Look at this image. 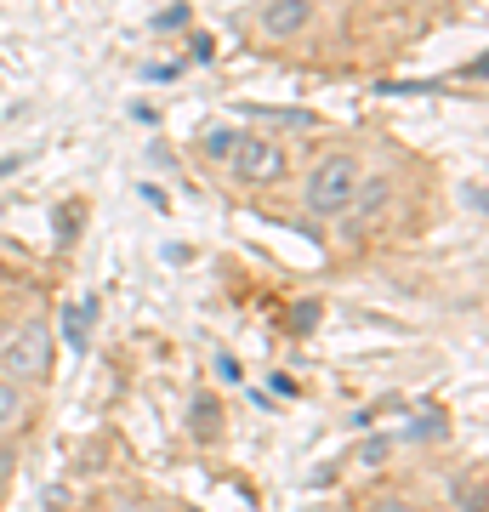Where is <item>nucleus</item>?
I'll list each match as a JSON object with an SVG mask.
<instances>
[{
	"mask_svg": "<svg viewBox=\"0 0 489 512\" xmlns=\"http://www.w3.org/2000/svg\"><path fill=\"white\" fill-rule=\"evenodd\" d=\"M353 188H359V160L353 154H325L302 177V200L313 217H347L353 211Z\"/></svg>",
	"mask_w": 489,
	"mask_h": 512,
	"instance_id": "1",
	"label": "nucleus"
},
{
	"mask_svg": "<svg viewBox=\"0 0 489 512\" xmlns=\"http://www.w3.org/2000/svg\"><path fill=\"white\" fill-rule=\"evenodd\" d=\"M228 177H234L239 188H273L290 177V148L273 143V137H262V131H251V137H239L234 154H228Z\"/></svg>",
	"mask_w": 489,
	"mask_h": 512,
	"instance_id": "2",
	"label": "nucleus"
},
{
	"mask_svg": "<svg viewBox=\"0 0 489 512\" xmlns=\"http://www.w3.org/2000/svg\"><path fill=\"white\" fill-rule=\"evenodd\" d=\"M52 370V330L46 325H18V330H6V348H0V376L6 382H40Z\"/></svg>",
	"mask_w": 489,
	"mask_h": 512,
	"instance_id": "3",
	"label": "nucleus"
},
{
	"mask_svg": "<svg viewBox=\"0 0 489 512\" xmlns=\"http://www.w3.org/2000/svg\"><path fill=\"white\" fill-rule=\"evenodd\" d=\"M308 23H313V0H268V6H262V35L268 40L302 35Z\"/></svg>",
	"mask_w": 489,
	"mask_h": 512,
	"instance_id": "4",
	"label": "nucleus"
},
{
	"mask_svg": "<svg viewBox=\"0 0 489 512\" xmlns=\"http://www.w3.org/2000/svg\"><path fill=\"white\" fill-rule=\"evenodd\" d=\"M387 194H393V183H387V177H359V188H353V205H359V228H364L370 217H381Z\"/></svg>",
	"mask_w": 489,
	"mask_h": 512,
	"instance_id": "5",
	"label": "nucleus"
},
{
	"mask_svg": "<svg viewBox=\"0 0 489 512\" xmlns=\"http://www.w3.org/2000/svg\"><path fill=\"white\" fill-rule=\"evenodd\" d=\"M91 319H97V302H91V296H80V302H74V308L63 313V342H69L74 353L86 348V336H91Z\"/></svg>",
	"mask_w": 489,
	"mask_h": 512,
	"instance_id": "6",
	"label": "nucleus"
},
{
	"mask_svg": "<svg viewBox=\"0 0 489 512\" xmlns=\"http://www.w3.org/2000/svg\"><path fill=\"white\" fill-rule=\"evenodd\" d=\"M23 393H29V387H18V382L0 376V433H12V427L23 421V404H29Z\"/></svg>",
	"mask_w": 489,
	"mask_h": 512,
	"instance_id": "7",
	"label": "nucleus"
},
{
	"mask_svg": "<svg viewBox=\"0 0 489 512\" xmlns=\"http://www.w3.org/2000/svg\"><path fill=\"white\" fill-rule=\"evenodd\" d=\"M450 501H455V512H484V484L478 478H455Z\"/></svg>",
	"mask_w": 489,
	"mask_h": 512,
	"instance_id": "8",
	"label": "nucleus"
},
{
	"mask_svg": "<svg viewBox=\"0 0 489 512\" xmlns=\"http://www.w3.org/2000/svg\"><path fill=\"white\" fill-rule=\"evenodd\" d=\"M234 143H239V131H228V126H211L205 131V154H211V160H228V154H234Z\"/></svg>",
	"mask_w": 489,
	"mask_h": 512,
	"instance_id": "9",
	"label": "nucleus"
},
{
	"mask_svg": "<svg viewBox=\"0 0 489 512\" xmlns=\"http://www.w3.org/2000/svg\"><path fill=\"white\" fill-rule=\"evenodd\" d=\"M461 205H467L472 217H484V183L472 177V183H461Z\"/></svg>",
	"mask_w": 489,
	"mask_h": 512,
	"instance_id": "10",
	"label": "nucleus"
},
{
	"mask_svg": "<svg viewBox=\"0 0 489 512\" xmlns=\"http://www.w3.org/2000/svg\"><path fill=\"white\" fill-rule=\"evenodd\" d=\"M359 512H410V501H404V495H376V501H364Z\"/></svg>",
	"mask_w": 489,
	"mask_h": 512,
	"instance_id": "11",
	"label": "nucleus"
},
{
	"mask_svg": "<svg viewBox=\"0 0 489 512\" xmlns=\"http://www.w3.org/2000/svg\"><path fill=\"white\" fill-rule=\"evenodd\" d=\"M387 450H393V444H387V439H376V444H364V461H387Z\"/></svg>",
	"mask_w": 489,
	"mask_h": 512,
	"instance_id": "12",
	"label": "nucleus"
},
{
	"mask_svg": "<svg viewBox=\"0 0 489 512\" xmlns=\"http://www.w3.org/2000/svg\"><path fill=\"white\" fill-rule=\"evenodd\" d=\"M18 165H23V154H6V160H0V177H12Z\"/></svg>",
	"mask_w": 489,
	"mask_h": 512,
	"instance_id": "13",
	"label": "nucleus"
},
{
	"mask_svg": "<svg viewBox=\"0 0 489 512\" xmlns=\"http://www.w3.org/2000/svg\"><path fill=\"white\" fill-rule=\"evenodd\" d=\"M131 512H165V507H131Z\"/></svg>",
	"mask_w": 489,
	"mask_h": 512,
	"instance_id": "14",
	"label": "nucleus"
},
{
	"mask_svg": "<svg viewBox=\"0 0 489 512\" xmlns=\"http://www.w3.org/2000/svg\"><path fill=\"white\" fill-rule=\"evenodd\" d=\"M6 330H12V325H0V348H6Z\"/></svg>",
	"mask_w": 489,
	"mask_h": 512,
	"instance_id": "15",
	"label": "nucleus"
}]
</instances>
